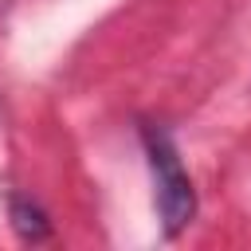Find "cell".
<instances>
[{"instance_id":"cell-1","label":"cell","mask_w":251,"mask_h":251,"mask_svg":"<svg viewBox=\"0 0 251 251\" xmlns=\"http://www.w3.org/2000/svg\"><path fill=\"white\" fill-rule=\"evenodd\" d=\"M145 153H149V169H153V196H157V212L169 235H176L192 216H196V192L192 180L169 141L165 129L145 126Z\"/></svg>"},{"instance_id":"cell-2","label":"cell","mask_w":251,"mask_h":251,"mask_svg":"<svg viewBox=\"0 0 251 251\" xmlns=\"http://www.w3.org/2000/svg\"><path fill=\"white\" fill-rule=\"evenodd\" d=\"M16 227H20V235H27V239H39V235H47V224H43V216H39L35 208H24V204H16Z\"/></svg>"}]
</instances>
